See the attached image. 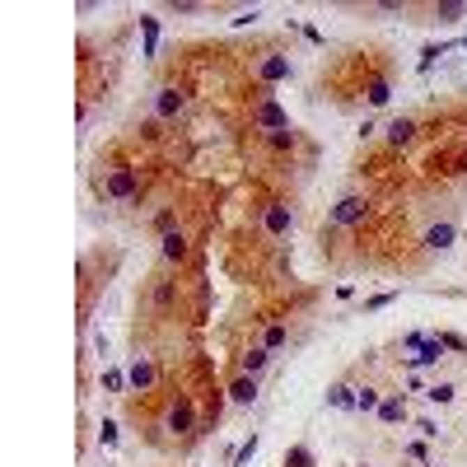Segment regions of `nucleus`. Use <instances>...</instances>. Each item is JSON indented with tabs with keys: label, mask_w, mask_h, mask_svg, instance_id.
Returning <instances> with one entry per match:
<instances>
[{
	"label": "nucleus",
	"mask_w": 467,
	"mask_h": 467,
	"mask_svg": "<svg viewBox=\"0 0 467 467\" xmlns=\"http://www.w3.org/2000/svg\"><path fill=\"white\" fill-rule=\"evenodd\" d=\"M98 192L108 197V201H140V169L136 164H126V159H108V164H98Z\"/></svg>",
	"instance_id": "obj_1"
},
{
	"label": "nucleus",
	"mask_w": 467,
	"mask_h": 467,
	"mask_svg": "<svg viewBox=\"0 0 467 467\" xmlns=\"http://www.w3.org/2000/svg\"><path fill=\"white\" fill-rule=\"evenodd\" d=\"M248 126L252 131H262V136H271V131H290V112L276 103V93L271 89H257V103L248 108Z\"/></svg>",
	"instance_id": "obj_2"
},
{
	"label": "nucleus",
	"mask_w": 467,
	"mask_h": 467,
	"mask_svg": "<svg viewBox=\"0 0 467 467\" xmlns=\"http://www.w3.org/2000/svg\"><path fill=\"white\" fill-rule=\"evenodd\" d=\"M290 229H295V210H290V201H285V197L266 201L262 206V234L271 238V243H280V238H290Z\"/></svg>",
	"instance_id": "obj_3"
},
{
	"label": "nucleus",
	"mask_w": 467,
	"mask_h": 467,
	"mask_svg": "<svg viewBox=\"0 0 467 467\" xmlns=\"http://www.w3.org/2000/svg\"><path fill=\"white\" fill-rule=\"evenodd\" d=\"M252 75L262 79V89H271V84H280V79L295 75V61H290V56H280V52H266L262 61H252Z\"/></svg>",
	"instance_id": "obj_4"
},
{
	"label": "nucleus",
	"mask_w": 467,
	"mask_h": 467,
	"mask_svg": "<svg viewBox=\"0 0 467 467\" xmlns=\"http://www.w3.org/2000/svg\"><path fill=\"white\" fill-rule=\"evenodd\" d=\"M150 103H155V117H159V122H178V117L187 112V93L178 89V84H164V89H155V98H150Z\"/></svg>",
	"instance_id": "obj_5"
},
{
	"label": "nucleus",
	"mask_w": 467,
	"mask_h": 467,
	"mask_svg": "<svg viewBox=\"0 0 467 467\" xmlns=\"http://www.w3.org/2000/svg\"><path fill=\"white\" fill-rule=\"evenodd\" d=\"M332 224H342V229H355V224H365L369 220V201L365 197H342V201L332 206Z\"/></svg>",
	"instance_id": "obj_6"
},
{
	"label": "nucleus",
	"mask_w": 467,
	"mask_h": 467,
	"mask_svg": "<svg viewBox=\"0 0 467 467\" xmlns=\"http://www.w3.org/2000/svg\"><path fill=\"white\" fill-rule=\"evenodd\" d=\"M126 383H131V388L136 392H155L159 388V369H155V360H131V365H126Z\"/></svg>",
	"instance_id": "obj_7"
},
{
	"label": "nucleus",
	"mask_w": 467,
	"mask_h": 467,
	"mask_svg": "<svg viewBox=\"0 0 467 467\" xmlns=\"http://www.w3.org/2000/svg\"><path fill=\"white\" fill-rule=\"evenodd\" d=\"M159 257H164V266H183L187 257H192V243H187V234L183 229H173L159 238Z\"/></svg>",
	"instance_id": "obj_8"
},
{
	"label": "nucleus",
	"mask_w": 467,
	"mask_h": 467,
	"mask_svg": "<svg viewBox=\"0 0 467 467\" xmlns=\"http://www.w3.org/2000/svg\"><path fill=\"white\" fill-rule=\"evenodd\" d=\"M420 243H425L430 252H449L453 243H458V224H453V220H439V224H430V229H425V238H420Z\"/></svg>",
	"instance_id": "obj_9"
},
{
	"label": "nucleus",
	"mask_w": 467,
	"mask_h": 467,
	"mask_svg": "<svg viewBox=\"0 0 467 467\" xmlns=\"http://www.w3.org/2000/svg\"><path fill=\"white\" fill-rule=\"evenodd\" d=\"M416 131H420V122H416V117H392V122L383 126V136H388V145H392V150H406V145L416 140Z\"/></svg>",
	"instance_id": "obj_10"
},
{
	"label": "nucleus",
	"mask_w": 467,
	"mask_h": 467,
	"mask_svg": "<svg viewBox=\"0 0 467 467\" xmlns=\"http://www.w3.org/2000/svg\"><path fill=\"white\" fill-rule=\"evenodd\" d=\"M229 402L234 406H252L257 402V374H243V369L234 374L229 378Z\"/></svg>",
	"instance_id": "obj_11"
},
{
	"label": "nucleus",
	"mask_w": 467,
	"mask_h": 467,
	"mask_svg": "<svg viewBox=\"0 0 467 467\" xmlns=\"http://www.w3.org/2000/svg\"><path fill=\"white\" fill-rule=\"evenodd\" d=\"M192 425H197V406H192V397H178L169 411V430L173 435H192Z\"/></svg>",
	"instance_id": "obj_12"
},
{
	"label": "nucleus",
	"mask_w": 467,
	"mask_h": 467,
	"mask_svg": "<svg viewBox=\"0 0 467 467\" xmlns=\"http://www.w3.org/2000/svg\"><path fill=\"white\" fill-rule=\"evenodd\" d=\"M439 360H444V346H439V337H430L420 351L406 355V369H425V365H439Z\"/></svg>",
	"instance_id": "obj_13"
},
{
	"label": "nucleus",
	"mask_w": 467,
	"mask_h": 467,
	"mask_svg": "<svg viewBox=\"0 0 467 467\" xmlns=\"http://www.w3.org/2000/svg\"><path fill=\"white\" fill-rule=\"evenodd\" d=\"M388 98H392L388 75H369V79H365V103H369V108H383Z\"/></svg>",
	"instance_id": "obj_14"
},
{
	"label": "nucleus",
	"mask_w": 467,
	"mask_h": 467,
	"mask_svg": "<svg viewBox=\"0 0 467 467\" xmlns=\"http://www.w3.org/2000/svg\"><path fill=\"white\" fill-rule=\"evenodd\" d=\"M378 420H383V425H397V420H406V397H402V392H388V397L378 402Z\"/></svg>",
	"instance_id": "obj_15"
},
{
	"label": "nucleus",
	"mask_w": 467,
	"mask_h": 467,
	"mask_svg": "<svg viewBox=\"0 0 467 467\" xmlns=\"http://www.w3.org/2000/svg\"><path fill=\"white\" fill-rule=\"evenodd\" d=\"M327 406H337V411H355V388H351V383H332V388H327Z\"/></svg>",
	"instance_id": "obj_16"
},
{
	"label": "nucleus",
	"mask_w": 467,
	"mask_h": 467,
	"mask_svg": "<svg viewBox=\"0 0 467 467\" xmlns=\"http://www.w3.org/2000/svg\"><path fill=\"white\" fill-rule=\"evenodd\" d=\"M266 365H271V351H266V346H248L243 360H238V369H243V374H262Z\"/></svg>",
	"instance_id": "obj_17"
},
{
	"label": "nucleus",
	"mask_w": 467,
	"mask_h": 467,
	"mask_svg": "<svg viewBox=\"0 0 467 467\" xmlns=\"http://www.w3.org/2000/svg\"><path fill=\"white\" fill-rule=\"evenodd\" d=\"M266 145H271L276 155H290V150L299 145V131H295V126H290V131H271V136H266Z\"/></svg>",
	"instance_id": "obj_18"
},
{
	"label": "nucleus",
	"mask_w": 467,
	"mask_h": 467,
	"mask_svg": "<svg viewBox=\"0 0 467 467\" xmlns=\"http://www.w3.org/2000/svg\"><path fill=\"white\" fill-rule=\"evenodd\" d=\"M173 229H178V210H173V206H164V210L155 215V234L164 238V234H173Z\"/></svg>",
	"instance_id": "obj_19"
},
{
	"label": "nucleus",
	"mask_w": 467,
	"mask_h": 467,
	"mask_svg": "<svg viewBox=\"0 0 467 467\" xmlns=\"http://www.w3.org/2000/svg\"><path fill=\"white\" fill-rule=\"evenodd\" d=\"M425 397H430L435 406H449L453 397H458V388H453V383H435V388H425Z\"/></svg>",
	"instance_id": "obj_20"
},
{
	"label": "nucleus",
	"mask_w": 467,
	"mask_h": 467,
	"mask_svg": "<svg viewBox=\"0 0 467 467\" xmlns=\"http://www.w3.org/2000/svg\"><path fill=\"white\" fill-rule=\"evenodd\" d=\"M285 337H290V327H266V337H262V346H266V351H271V355H276V351H280V346H285Z\"/></svg>",
	"instance_id": "obj_21"
},
{
	"label": "nucleus",
	"mask_w": 467,
	"mask_h": 467,
	"mask_svg": "<svg viewBox=\"0 0 467 467\" xmlns=\"http://www.w3.org/2000/svg\"><path fill=\"white\" fill-rule=\"evenodd\" d=\"M435 19L439 24H458V19H467V5H435Z\"/></svg>",
	"instance_id": "obj_22"
},
{
	"label": "nucleus",
	"mask_w": 467,
	"mask_h": 467,
	"mask_svg": "<svg viewBox=\"0 0 467 467\" xmlns=\"http://www.w3.org/2000/svg\"><path fill=\"white\" fill-rule=\"evenodd\" d=\"M378 402H383V397L374 388H355V411H378Z\"/></svg>",
	"instance_id": "obj_23"
},
{
	"label": "nucleus",
	"mask_w": 467,
	"mask_h": 467,
	"mask_svg": "<svg viewBox=\"0 0 467 467\" xmlns=\"http://www.w3.org/2000/svg\"><path fill=\"white\" fill-rule=\"evenodd\" d=\"M439 337V346L444 351H458V355H467V337H458V332H435Z\"/></svg>",
	"instance_id": "obj_24"
},
{
	"label": "nucleus",
	"mask_w": 467,
	"mask_h": 467,
	"mask_svg": "<svg viewBox=\"0 0 467 467\" xmlns=\"http://www.w3.org/2000/svg\"><path fill=\"white\" fill-rule=\"evenodd\" d=\"M285 467H313V453L304 449V444H295V449L285 453Z\"/></svg>",
	"instance_id": "obj_25"
},
{
	"label": "nucleus",
	"mask_w": 467,
	"mask_h": 467,
	"mask_svg": "<svg viewBox=\"0 0 467 467\" xmlns=\"http://www.w3.org/2000/svg\"><path fill=\"white\" fill-rule=\"evenodd\" d=\"M252 453H257V435H252L248 444H238V449H234V458H229V463H234V467H243V463H248V458H252Z\"/></svg>",
	"instance_id": "obj_26"
},
{
	"label": "nucleus",
	"mask_w": 467,
	"mask_h": 467,
	"mask_svg": "<svg viewBox=\"0 0 467 467\" xmlns=\"http://www.w3.org/2000/svg\"><path fill=\"white\" fill-rule=\"evenodd\" d=\"M435 56H444V43H425V52H420V70H430V66H435Z\"/></svg>",
	"instance_id": "obj_27"
},
{
	"label": "nucleus",
	"mask_w": 467,
	"mask_h": 467,
	"mask_svg": "<svg viewBox=\"0 0 467 467\" xmlns=\"http://www.w3.org/2000/svg\"><path fill=\"white\" fill-rule=\"evenodd\" d=\"M392 299H397V295H374V299H369V304H365V309H369V313H378V309H388Z\"/></svg>",
	"instance_id": "obj_28"
},
{
	"label": "nucleus",
	"mask_w": 467,
	"mask_h": 467,
	"mask_svg": "<svg viewBox=\"0 0 467 467\" xmlns=\"http://www.w3.org/2000/svg\"><path fill=\"white\" fill-rule=\"evenodd\" d=\"M103 383H108V388H112V392H117V388H122V383H126V374H117V369H108V374H103Z\"/></svg>",
	"instance_id": "obj_29"
},
{
	"label": "nucleus",
	"mask_w": 467,
	"mask_h": 467,
	"mask_svg": "<svg viewBox=\"0 0 467 467\" xmlns=\"http://www.w3.org/2000/svg\"><path fill=\"white\" fill-rule=\"evenodd\" d=\"M98 439H103V444H117V425H112V420H103V430H98Z\"/></svg>",
	"instance_id": "obj_30"
},
{
	"label": "nucleus",
	"mask_w": 467,
	"mask_h": 467,
	"mask_svg": "<svg viewBox=\"0 0 467 467\" xmlns=\"http://www.w3.org/2000/svg\"><path fill=\"white\" fill-rule=\"evenodd\" d=\"M463 47H467V38H463Z\"/></svg>",
	"instance_id": "obj_31"
},
{
	"label": "nucleus",
	"mask_w": 467,
	"mask_h": 467,
	"mask_svg": "<svg viewBox=\"0 0 467 467\" xmlns=\"http://www.w3.org/2000/svg\"><path fill=\"white\" fill-rule=\"evenodd\" d=\"M425 467H430V463H425Z\"/></svg>",
	"instance_id": "obj_32"
}]
</instances>
